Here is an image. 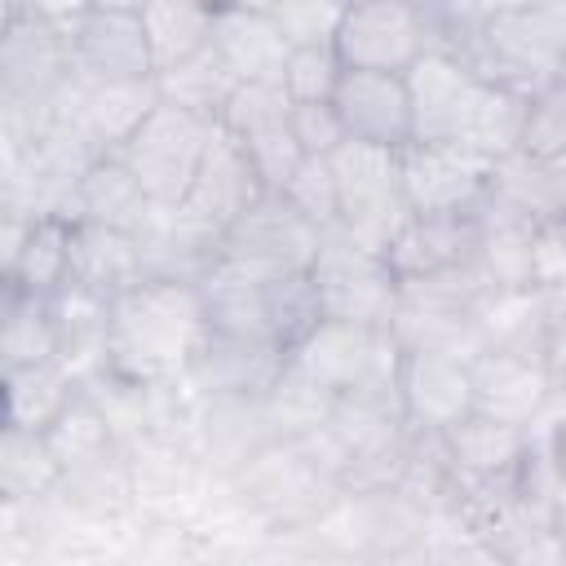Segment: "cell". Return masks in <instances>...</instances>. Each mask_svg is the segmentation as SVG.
Listing matches in <instances>:
<instances>
[{
  "label": "cell",
  "mask_w": 566,
  "mask_h": 566,
  "mask_svg": "<svg viewBox=\"0 0 566 566\" xmlns=\"http://www.w3.org/2000/svg\"><path fill=\"white\" fill-rule=\"evenodd\" d=\"M208 336V310L195 283L146 279L111 301L106 371L133 385H186Z\"/></svg>",
  "instance_id": "cell-1"
},
{
  "label": "cell",
  "mask_w": 566,
  "mask_h": 566,
  "mask_svg": "<svg viewBox=\"0 0 566 566\" xmlns=\"http://www.w3.org/2000/svg\"><path fill=\"white\" fill-rule=\"evenodd\" d=\"M199 296L212 332L265 340L283 354H292L323 323V305L310 274H270L217 256V265L199 283Z\"/></svg>",
  "instance_id": "cell-2"
},
{
  "label": "cell",
  "mask_w": 566,
  "mask_h": 566,
  "mask_svg": "<svg viewBox=\"0 0 566 566\" xmlns=\"http://www.w3.org/2000/svg\"><path fill=\"white\" fill-rule=\"evenodd\" d=\"M469 71L522 97L548 88L566 71V4H495Z\"/></svg>",
  "instance_id": "cell-3"
},
{
  "label": "cell",
  "mask_w": 566,
  "mask_h": 566,
  "mask_svg": "<svg viewBox=\"0 0 566 566\" xmlns=\"http://www.w3.org/2000/svg\"><path fill=\"white\" fill-rule=\"evenodd\" d=\"M398 363L402 349L394 332L385 327H358V323H336L323 318L292 354L287 367L318 385L332 398H363V402H389L402 407L398 398Z\"/></svg>",
  "instance_id": "cell-4"
},
{
  "label": "cell",
  "mask_w": 566,
  "mask_h": 566,
  "mask_svg": "<svg viewBox=\"0 0 566 566\" xmlns=\"http://www.w3.org/2000/svg\"><path fill=\"white\" fill-rule=\"evenodd\" d=\"M226 486L274 535H305L340 500L336 478L301 442L261 447Z\"/></svg>",
  "instance_id": "cell-5"
},
{
  "label": "cell",
  "mask_w": 566,
  "mask_h": 566,
  "mask_svg": "<svg viewBox=\"0 0 566 566\" xmlns=\"http://www.w3.org/2000/svg\"><path fill=\"white\" fill-rule=\"evenodd\" d=\"M212 133H217L212 119H199L190 111L159 102L155 115L115 155L133 168V177L142 181V190L155 208H181L199 177V164L212 146Z\"/></svg>",
  "instance_id": "cell-6"
},
{
  "label": "cell",
  "mask_w": 566,
  "mask_h": 566,
  "mask_svg": "<svg viewBox=\"0 0 566 566\" xmlns=\"http://www.w3.org/2000/svg\"><path fill=\"white\" fill-rule=\"evenodd\" d=\"M332 172H336V195H340V226L336 230H345L354 243L385 256V248L394 243V234L411 217V208L402 199L398 155L345 142L332 155Z\"/></svg>",
  "instance_id": "cell-7"
},
{
  "label": "cell",
  "mask_w": 566,
  "mask_h": 566,
  "mask_svg": "<svg viewBox=\"0 0 566 566\" xmlns=\"http://www.w3.org/2000/svg\"><path fill=\"white\" fill-rule=\"evenodd\" d=\"M310 279H314L323 318L389 332L398 310V279L380 252L354 243L345 230H323V248Z\"/></svg>",
  "instance_id": "cell-8"
},
{
  "label": "cell",
  "mask_w": 566,
  "mask_h": 566,
  "mask_svg": "<svg viewBox=\"0 0 566 566\" xmlns=\"http://www.w3.org/2000/svg\"><path fill=\"white\" fill-rule=\"evenodd\" d=\"M332 49H336L345 71L407 75L429 53L420 4H407V0H358V4H345Z\"/></svg>",
  "instance_id": "cell-9"
},
{
  "label": "cell",
  "mask_w": 566,
  "mask_h": 566,
  "mask_svg": "<svg viewBox=\"0 0 566 566\" xmlns=\"http://www.w3.org/2000/svg\"><path fill=\"white\" fill-rule=\"evenodd\" d=\"M71 66L84 84L155 80V57L142 22V4H84L71 27Z\"/></svg>",
  "instance_id": "cell-10"
},
{
  "label": "cell",
  "mask_w": 566,
  "mask_h": 566,
  "mask_svg": "<svg viewBox=\"0 0 566 566\" xmlns=\"http://www.w3.org/2000/svg\"><path fill=\"white\" fill-rule=\"evenodd\" d=\"M217 124L243 146L265 190L274 195L292 181V172L305 159L296 128H292V97L283 93V84H239Z\"/></svg>",
  "instance_id": "cell-11"
},
{
  "label": "cell",
  "mask_w": 566,
  "mask_h": 566,
  "mask_svg": "<svg viewBox=\"0 0 566 566\" xmlns=\"http://www.w3.org/2000/svg\"><path fill=\"white\" fill-rule=\"evenodd\" d=\"M323 248V230L301 217L283 195H261L221 239L226 261H243L270 274H310Z\"/></svg>",
  "instance_id": "cell-12"
},
{
  "label": "cell",
  "mask_w": 566,
  "mask_h": 566,
  "mask_svg": "<svg viewBox=\"0 0 566 566\" xmlns=\"http://www.w3.org/2000/svg\"><path fill=\"white\" fill-rule=\"evenodd\" d=\"M486 80H478L464 62L451 53L429 49L411 71H407V93H411V119H416V142L424 146H464L478 106L486 97Z\"/></svg>",
  "instance_id": "cell-13"
},
{
  "label": "cell",
  "mask_w": 566,
  "mask_h": 566,
  "mask_svg": "<svg viewBox=\"0 0 566 566\" xmlns=\"http://www.w3.org/2000/svg\"><path fill=\"white\" fill-rule=\"evenodd\" d=\"M402 199L411 217H469L486 199L491 164L464 146L411 142L402 155Z\"/></svg>",
  "instance_id": "cell-14"
},
{
  "label": "cell",
  "mask_w": 566,
  "mask_h": 566,
  "mask_svg": "<svg viewBox=\"0 0 566 566\" xmlns=\"http://www.w3.org/2000/svg\"><path fill=\"white\" fill-rule=\"evenodd\" d=\"M287 371V354L265 345V340H248V336H230V332H212L203 336L190 371H186V389L199 402L212 398H243V402H261L279 376Z\"/></svg>",
  "instance_id": "cell-15"
},
{
  "label": "cell",
  "mask_w": 566,
  "mask_h": 566,
  "mask_svg": "<svg viewBox=\"0 0 566 566\" xmlns=\"http://www.w3.org/2000/svg\"><path fill=\"white\" fill-rule=\"evenodd\" d=\"M332 111L345 128L349 142L394 150L402 155L416 142V119H411V93L407 75H376V71H345Z\"/></svg>",
  "instance_id": "cell-16"
},
{
  "label": "cell",
  "mask_w": 566,
  "mask_h": 566,
  "mask_svg": "<svg viewBox=\"0 0 566 566\" xmlns=\"http://www.w3.org/2000/svg\"><path fill=\"white\" fill-rule=\"evenodd\" d=\"M398 398L411 429L447 433L473 416V358L438 349H402Z\"/></svg>",
  "instance_id": "cell-17"
},
{
  "label": "cell",
  "mask_w": 566,
  "mask_h": 566,
  "mask_svg": "<svg viewBox=\"0 0 566 566\" xmlns=\"http://www.w3.org/2000/svg\"><path fill=\"white\" fill-rule=\"evenodd\" d=\"M261 195H270L265 181H261V172L252 168V159L243 155V146L217 124L212 146H208V155H203V164H199V177H195V186H190L181 212H186L190 221H199L203 230H212L217 239H226V230H230L252 203H261Z\"/></svg>",
  "instance_id": "cell-18"
},
{
  "label": "cell",
  "mask_w": 566,
  "mask_h": 566,
  "mask_svg": "<svg viewBox=\"0 0 566 566\" xmlns=\"http://www.w3.org/2000/svg\"><path fill=\"white\" fill-rule=\"evenodd\" d=\"M557 389L548 380L544 358L526 354H495L482 349L473 358V411L513 429H535L553 407Z\"/></svg>",
  "instance_id": "cell-19"
},
{
  "label": "cell",
  "mask_w": 566,
  "mask_h": 566,
  "mask_svg": "<svg viewBox=\"0 0 566 566\" xmlns=\"http://www.w3.org/2000/svg\"><path fill=\"white\" fill-rule=\"evenodd\" d=\"M71 230L75 221L62 217H18L4 212V265L0 283L27 296H53L71 283Z\"/></svg>",
  "instance_id": "cell-20"
},
{
  "label": "cell",
  "mask_w": 566,
  "mask_h": 566,
  "mask_svg": "<svg viewBox=\"0 0 566 566\" xmlns=\"http://www.w3.org/2000/svg\"><path fill=\"white\" fill-rule=\"evenodd\" d=\"M212 49L226 57L239 84H283V66L292 57L270 4H217Z\"/></svg>",
  "instance_id": "cell-21"
},
{
  "label": "cell",
  "mask_w": 566,
  "mask_h": 566,
  "mask_svg": "<svg viewBox=\"0 0 566 566\" xmlns=\"http://www.w3.org/2000/svg\"><path fill=\"white\" fill-rule=\"evenodd\" d=\"M442 442H447V460H451L460 491L513 486L526 460V447H531V429H513V424H500L473 411L455 429H447Z\"/></svg>",
  "instance_id": "cell-22"
},
{
  "label": "cell",
  "mask_w": 566,
  "mask_h": 566,
  "mask_svg": "<svg viewBox=\"0 0 566 566\" xmlns=\"http://www.w3.org/2000/svg\"><path fill=\"white\" fill-rule=\"evenodd\" d=\"M478 252V221L469 217H407L394 243L385 248V261L398 283L433 279L460 265H473Z\"/></svg>",
  "instance_id": "cell-23"
},
{
  "label": "cell",
  "mask_w": 566,
  "mask_h": 566,
  "mask_svg": "<svg viewBox=\"0 0 566 566\" xmlns=\"http://www.w3.org/2000/svg\"><path fill=\"white\" fill-rule=\"evenodd\" d=\"M274 438H270L261 402L212 398V402H199V411H195V455H199L203 473H212L221 482H230Z\"/></svg>",
  "instance_id": "cell-24"
},
{
  "label": "cell",
  "mask_w": 566,
  "mask_h": 566,
  "mask_svg": "<svg viewBox=\"0 0 566 566\" xmlns=\"http://www.w3.org/2000/svg\"><path fill=\"white\" fill-rule=\"evenodd\" d=\"M71 283L102 296V301H115V296L133 292L137 283H146L137 234L75 221V230H71Z\"/></svg>",
  "instance_id": "cell-25"
},
{
  "label": "cell",
  "mask_w": 566,
  "mask_h": 566,
  "mask_svg": "<svg viewBox=\"0 0 566 566\" xmlns=\"http://www.w3.org/2000/svg\"><path fill=\"white\" fill-rule=\"evenodd\" d=\"M473 332H478V354L495 349V354L544 358L553 318H548V305H544V296L535 287H526V292H491L473 314Z\"/></svg>",
  "instance_id": "cell-26"
},
{
  "label": "cell",
  "mask_w": 566,
  "mask_h": 566,
  "mask_svg": "<svg viewBox=\"0 0 566 566\" xmlns=\"http://www.w3.org/2000/svg\"><path fill=\"white\" fill-rule=\"evenodd\" d=\"M150 199L142 190V181L133 177V168L119 155H102L88 164V172L80 177L75 190V221L88 226H111V230H128L137 234L150 217Z\"/></svg>",
  "instance_id": "cell-27"
},
{
  "label": "cell",
  "mask_w": 566,
  "mask_h": 566,
  "mask_svg": "<svg viewBox=\"0 0 566 566\" xmlns=\"http://www.w3.org/2000/svg\"><path fill=\"white\" fill-rule=\"evenodd\" d=\"M80 389H84V385H80L62 363L4 371V429H18V433H49V424L75 402Z\"/></svg>",
  "instance_id": "cell-28"
},
{
  "label": "cell",
  "mask_w": 566,
  "mask_h": 566,
  "mask_svg": "<svg viewBox=\"0 0 566 566\" xmlns=\"http://www.w3.org/2000/svg\"><path fill=\"white\" fill-rule=\"evenodd\" d=\"M212 18H217V4H199V0H150V4H142L155 75H164V71L181 66L186 57H195L199 49H208L212 44Z\"/></svg>",
  "instance_id": "cell-29"
},
{
  "label": "cell",
  "mask_w": 566,
  "mask_h": 566,
  "mask_svg": "<svg viewBox=\"0 0 566 566\" xmlns=\"http://www.w3.org/2000/svg\"><path fill=\"white\" fill-rule=\"evenodd\" d=\"M0 354H4V371L62 363L57 323H53V310H49L44 296H27V292L4 287V310H0Z\"/></svg>",
  "instance_id": "cell-30"
},
{
  "label": "cell",
  "mask_w": 566,
  "mask_h": 566,
  "mask_svg": "<svg viewBox=\"0 0 566 566\" xmlns=\"http://www.w3.org/2000/svg\"><path fill=\"white\" fill-rule=\"evenodd\" d=\"M155 84H159V102L164 106H177V111H190V115H199V119H221V111H226V102L234 97V88H239V80H234V71L226 66V57L208 44V49H199L195 57H186L181 66H172V71H164V75H155Z\"/></svg>",
  "instance_id": "cell-31"
},
{
  "label": "cell",
  "mask_w": 566,
  "mask_h": 566,
  "mask_svg": "<svg viewBox=\"0 0 566 566\" xmlns=\"http://www.w3.org/2000/svg\"><path fill=\"white\" fill-rule=\"evenodd\" d=\"M44 442H49V451H53L62 478H66V473H80V469H93V464H102V460H111V455L124 451L119 438L111 433L102 407L88 398V389H80L75 402L49 424Z\"/></svg>",
  "instance_id": "cell-32"
},
{
  "label": "cell",
  "mask_w": 566,
  "mask_h": 566,
  "mask_svg": "<svg viewBox=\"0 0 566 566\" xmlns=\"http://www.w3.org/2000/svg\"><path fill=\"white\" fill-rule=\"evenodd\" d=\"M57 486H62V469H57L44 433L4 429V442H0V491H4V504H40V500L57 495Z\"/></svg>",
  "instance_id": "cell-33"
},
{
  "label": "cell",
  "mask_w": 566,
  "mask_h": 566,
  "mask_svg": "<svg viewBox=\"0 0 566 566\" xmlns=\"http://www.w3.org/2000/svg\"><path fill=\"white\" fill-rule=\"evenodd\" d=\"M261 411H265V424H270L274 442H305V438H314L332 420L336 398L323 394L318 385H310L305 376H296L287 367L279 376V385L261 398Z\"/></svg>",
  "instance_id": "cell-34"
},
{
  "label": "cell",
  "mask_w": 566,
  "mask_h": 566,
  "mask_svg": "<svg viewBox=\"0 0 566 566\" xmlns=\"http://www.w3.org/2000/svg\"><path fill=\"white\" fill-rule=\"evenodd\" d=\"M517 155L539 159V164L566 155V80H553L548 88L526 97V119H522Z\"/></svg>",
  "instance_id": "cell-35"
},
{
  "label": "cell",
  "mask_w": 566,
  "mask_h": 566,
  "mask_svg": "<svg viewBox=\"0 0 566 566\" xmlns=\"http://www.w3.org/2000/svg\"><path fill=\"white\" fill-rule=\"evenodd\" d=\"M301 217H310L318 230H336L340 226V195H336V172L332 159L305 155L301 168L292 172V181L279 190Z\"/></svg>",
  "instance_id": "cell-36"
},
{
  "label": "cell",
  "mask_w": 566,
  "mask_h": 566,
  "mask_svg": "<svg viewBox=\"0 0 566 566\" xmlns=\"http://www.w3.org/2000/svg\"><path fill=\"white\" fill-rule=\"evenodd\" d=\"M340 75H345V66H340V57H336L332 44L292 49V57L283 66V93L292 102H332Z\"/></svg>",
  "instance_id": "cell-37"
},
{
  "label": "cell",
  "mask_w": 566,
  "mask_h": 566,
  "mask_svg": "<svg viewBox=\"0 0 566 566\" xmlns=\"http://www.w3.org/2000/svg\"><path fill=\"white\" fill-rule=\"evenodd\" d=\"M283 40L292 49H318V44H332L336 40V27H340V13L345 4H327V0H283V4H270Z\"/></svg>",
  "instance_id": "cell-38"
},
{
  "label": "cell",
  "mask_w": 566,
  "mask_h": 566,
  "mask_svg": "<svg viewBox=\"0 0 566 566\" xmlns=\"http://www.w3.org/2000/svg\"><path fill=\"white\" fill-rule=\"evenodd\" d=\"M292 128H296V142L305 155H318V159H332L349 137L332 111V102H292Z\"/></svg>",
  "instance_id": "cell-39"
},
{
  "label": "cell",
  "mask_w": 566,
  "mask_h": 566,
  "mask_svg": "<svg viewBox=\"0 0 566 566\" xmlns=\"http://www.w3.org/2000/svg\"><path fill=\"white\" fill-rule=\"evenodd\" d=\"M531 279H535V292H548V287L566 283V221L535 226V239H531Z\"/></svg>",
  "instance_id": "cell-40"
},
{
  "label": "cell",
  "mask_w": 566,
  "mask_h": 566,
  "mask_svg": "<svg viewBox=\"0 0 566 566\" xmlns=\"http://www.w3.org/2000/svg\"><path fill=\"white\" fill-rule=\"evenodd\" d=\"M500 562L504 566H566V544L553 526H535V531H522L517 539H509L500 548Z\"/></svg>",
  "instance_id": "cell-41"
},
{
  "label": "cell",
  "mask_w": 566,
  "mask_h": 566,
  "mask_svg": "<svg viewBox=\"0 0 566 566\" xmlns=\"http://www.w3.org/2000/svg\"><path fill=\"white\" fill-rule=\"evenodd\" d=\"M531 433H535V442L544 447L548 464L557 469V478H562V486H566V398H562V394L553 398V407L544 411V420H539Z\"/></svg>",
  "instance_id": "cell-42"
},
{
  "label": "cell",
  "mask_w": 566,
  "mask_h": 566,
  "mask_svg": "<svg viewBox=\"0 0 566 566\" xmlns=\"http://www.w3.org/2000/svg\"><path fill=\"white\" fill-rule=\"evenodd\" d=\"M544 367H548L553 389L566 398V323H553L548 345H544Z\"/></svg>",
  "instance_id": "cell-43"
},
{
  "label": "cell",
  "mask_w": 566,
  "mask_h": 566,
  "mask_svg": "<svg viewBox=\"0 0 566 566\" xmlns=\"http://www.w3.org/2000/svg\"><path fill=\"white\" fill-rule=\"evenodd\" d=\"M562 80H566V71H562Z\"/></svg>",
  "instance_id": "cell-44"
}]
</instances>
